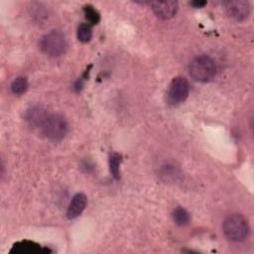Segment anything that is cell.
Listing matches in <instances>:
<instances>
[{"label":"cell","mask_w":254,"mask_h":254,"mask_svg":"<svg viewBox=\"0 0 254 254\" xmlns=\"http://www.w3.org/2000/svg\"><path fill=\"white\" fill-rule=\"evenodd\" d=\"M215 64L211 58L202 55L195 57L189 64L190 75L196 81L207 82L215 75Z\"/></svg>","instance_id":"obj_1"},{"label":"cell","mask_w":254,"mask_h":254,"mask_svg":"<svg viewBox=\"0 0 254 254\" xmlns=\"http://www.w3.org/2000/svg\"><path fill=\"white\" fill-rule=\"evenodd\" d=\"M222 4L227 16L235 21H243L247 19L250 14V5L247 1H224Z\"/></svg>","instance_id":"obj_6"},{"label":"cell","mask_w":254,"mask_h":254,"mask_svg":"<svg viewBox=\"0 0 254 254\" xmlns=\"http://www.w3.org/2000/svg\"><path fill=\"white\" fill-rule=\"evenodd\" d=\"M42 131L52 141H61L67 132L66 119L62 114H51L45 122Z\"/></svg>","instance_id":"obj_4"},{"label":"cell","mask_w":254,"mask_h":254,"mask_svg":"<svg viewBox=\"0 0 254 254\" xmlns=\"http://www.w3.org/2000/svg\"><path fill=\"white\" fill-rule=\"evenodd\" d=\"M194 8H201V7H203L205 4H206V2L205 1H193V2H191L190 3Z\"/></svg>","instance_id":"obj_16"},{"label":"cell","mask_w":254,"mask_h":254,"mask_svg":"<svg viewBox=\"0 0 254 254\" xmlns=\"http://www.w3.org/2000/svg\"><path fill=\"white\" fill-rule=\"evenodd\" d=\"M153 12L160 19H170L175 16L178 11V2L169 0V1H152L150 3Z\"/></svg>","instance_id":"obj_7"},{"label":"cell","mask_w":254,"mask_h":254,"mask_svg":"<svg viewBox=\"0 0 254 254\" xmlns=\"http://www.w3.org/2000/svg\"><path fill=\"white\" fill-rule=\"evenodd\" d=\"M83 13H84V16L86 18V20L91 24V25H94V24H97L100 20V14L98 13V11L92 7L91 5H86L83 7Z\"/></svg>","instance_id":"obj_15"},{"label":"cell","mask_w":254,"mask_h":254,"mask_svg":"<svg viewBox=\"0 0 254 254\" xmlns=\"http://www.w3.org/2000/svg\"><path fill=\"white\" fill-rule=\"evenodd\" d=\"M121 161H122V157H121V155H119L117 153H113L109 157L110 173L112 174V176L116 180L120 179V164H121Z\"/></svg>","instance_id":"obj_12"},{"label":"cell","mask_w":254,"mask_h":254,"mask_svg":"<svg viewBox=\"0 0 254 254\" xmlns=\"http://www.w3.org/2000/svg\"><path fill=\"white\" fill-rule=\"evenodd\" d=\"M41 51L49 57L57 58L62 56L66 49V39L60 30H52L40 40Z\"/></svg>","instance_id":"obj_3"},{"label":"cell","mask_w":254,"mask_h":254,"mask_svg":"<svg viewBox=\"0 0 254 254\" xmlns=\"http://www.w3.org/2000/svg\"><path fill=\"white\" fill-rule=\"evenodd\" d=\"M28 88V81L25 77L20 76L15 78L11 83V91L16 95L23 94Z\"/></svg>","instance_id":"obj_14"},{"label":"cell","mask_w":254,"mask_h":254,"mask_svg":"<svg viewBox=\"0 0 254 254\" xmlns=\"http://www.w3.org/2000/svg\"><path fill=\"white\" fill-rule=\"evenodd\" d=\"M92 30L89 24L82 23L77 28V39L81 43H87L91 40Z\"/></svg>","instance_id":"obj_13"},{"label":"cell","mask_w":254,"mask_h":254,"mask_svg":"<svg viewBox=\"0 0 254 254\" xmlns=\"http://www.w3.org/2000/svg\"><path fill=\"white\" fill-rule=\"evenodd\" d=\"M189 92L190 86L187 79L182 76H177L173 78L169 85L167 94L168 102L171 105H178L187 99Z\"/></svg>","instance_id":"obj_5"},{"label":"cell","mask_w":254,"mask_h":254,"mask_svg":"<svg viewBox=\"0 0 254 254\" xmlns=\"http://www.w3.org/2000/svg\"><path fill=\"white\" fill-rule=\"evenodd\" d=\"M223 232L229 240L241 242L248 237L249 225L243 215L234 213L226 217L224 220Z\"/></svg>","instance_id":"obj_2"},{"label":"cell","mask_w":254,"mask_h":254,"mask_svg":"<svg viewBox=\"0 0 254 254\" xmlns=\"http://www.w3.org/2000/svg\"><path fill=\"white\" fill-rule=\"evenodd\" d=\"M41 251V247L39 244L33 242V241H20L16 244L11 249V253H37Z\"/></svg>","instance_id":"obj_10"},{"label":"cell","mask_w":254,"mask_h":254,"mask_svg":"<svg viewBox=\"0 0 254 254\" xmlns=\"http://www.w3.org/2000/svg\"><path fill=\"white\" fill-rule=\"evenodd\" d=\"M49 115L50 114L48 113V111L45 107L36 105V106H32L26 110L25 119L31 127L43 128Z\"/></svg>","instance_id":"obj_8"},{"label":"cell","mask_w":254,"mask_h":254,"mask_svg":"<svg viewBox=\"0 0 254 254\" xmlns=\"http://www.w3.org/2000/svg\"><path fill=\"white\" fill-rule=\"evenodd\" d=\"M173 220L174 222L179 225V226H185L187 225L190 220V213L184 208V207H177L174 211H173Z\"/></svg>","instance_id":"obj_11"},{"label":"cell","mask_w":254,"mask_h":254,"mask_svg":"<svg viewBox=\"0 0 254 254\" xmlns=\"http://www.w3.org/2000/svg\"><path fill=\"white\" fill-rule=\"evenodd\" d=\"M86 203H87L86 195L81 192L76 193L72 197V199L68 205V208L66 211V217L68 219H73V218L79 216L81 214V212L84 210Z\"/></svg>","instance_id":"obj_9"}]
</instances>
